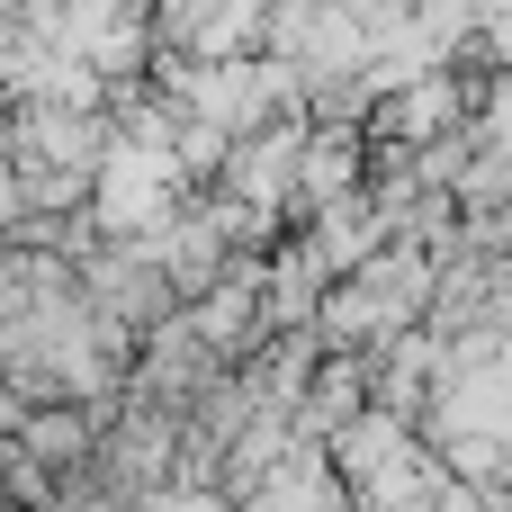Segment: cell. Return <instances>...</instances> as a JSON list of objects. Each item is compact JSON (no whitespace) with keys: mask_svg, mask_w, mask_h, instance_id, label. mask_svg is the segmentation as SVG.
<instances>
[{"mask_svg":"<svg viewBox=\"0 0 512 512\" xmlns=\"http://www.w3.org/2000/svg\"><path fill=\"white\" fill-rule=\"evenodd\" d=\"M342 180H351V135H324L315 162H306V198H333Z\"/></svg>","mask_w":512,"mask_h":512,"instance_id":"cell-1","label":"cell"}]
</instances>
